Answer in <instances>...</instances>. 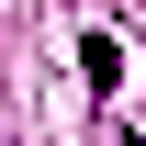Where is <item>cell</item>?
I'll use <instances>...</instances> for the list:
<instances>
[{
  "instance_id": "2",
  "label": "cell",
  "mask_w": 146,
  "mask_h": 146,
  "mask_svg": "<svg viewBox=\"0 0 146 146\" xmlns=\"http://www.w3.org/2000/svg\"><path fill=\"white\" fill-rule=\"evenodd\" d=\"M112 146H146V124H112Z\"/></svg>"
},
{
  "instance_id": "1",
  "label": "cell",
  "mask_w": 146,
  "mask_h": 146,
  "mask_svg": "<svg viewBox=\"0 0 146 146\" xmlns=\"http://www.w3.org/2000/svg\"><path fill=\"white\" fill-rule=\"evenodd\" d=\"M79 68H90V90H112V79H124V34H90V45H79Z\"/></svg>"
}]
</instances>
